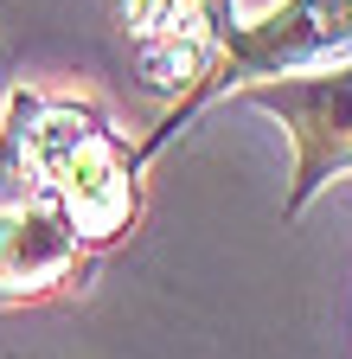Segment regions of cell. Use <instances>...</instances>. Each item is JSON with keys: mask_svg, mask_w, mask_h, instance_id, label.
Returning <instances> with one entry per match:
<instances>
[{"mask_svg": "<svg viewBox=\"0 0 352 359\" xmlns=\"http://www.w3.org/2000/svg\"><path fill=\"white\" fill-rule=\"evenodd\" d=\"M0 180H26L32 193H45L90 250L135 224V154L115 142L97 103L13 90L0 109Z\"/></svg>", "mask_w": 352, "mask_h": 359, "instance_id": "1", "label": "cell"}, {"mask_svg": "<svg viewBox=\"0 0 352 359\" xmlns=\"http://www.w3.org/2000/svg\"><path fill=\"white\" fill-rule=\"evenodd\" d=\"M327 65H352V0H282V7L262 13L256 26H231L211 77L199 90H186V103L167 109V122L154 128V142L141 154H154L160 142H173L180 122H192L211 97H225V90H250V83H269V77H301V71H327Z\"/></svg>", "mask_w": 352, "mask_h": 359, "instance_id": "2", "label": "cell"}, {"mask_svg": "<svg viewBox=\"0 0 352 359\" xmlns=\"http://www.w3.org/2000/svg\"><path fill=\"white\" fill-rule=\"evenodd\" d=\"M250 103L282 116V128L295 135V193H288V218L314 199L327 180L352 173V65H327V71H301V77H269L250 83Z\"/></svg>", "mask_w": 352, "mask_h": 359, "instance_id": "3", "label": "cell"}, {"mask_svg": "<svg viewBox=\"0 0 352 359\" xmlns=\"http://www.w3.org/2000/svg\"><path fill=\"white\" fill-rule=\"evenodd\" d=\"M90 263L83 231L26 180H0V308L64 289Z\"/></svg>", "mask_w": 352, "mask_h": 359, "instance_id": "4", "label": "cell"}, {"mask_svg": "<svg viewBox=\"0 0 352 359\" xmlns=\"http://www.w3.org/2000/svg\"><path fill=\"white\" fill-rule=\"evenodd\" d=\"M231 0H128V39L148 83H205L231 39Z\"/></svg>", "mask_w": 352, "mask_h": 359, "instance_id": "5", "label": "cell"}]
</instances>
